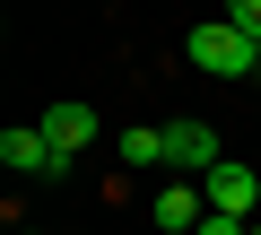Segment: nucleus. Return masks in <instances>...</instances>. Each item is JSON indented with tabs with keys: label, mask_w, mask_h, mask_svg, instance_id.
Listing matches in <instances>:
<instances>
[{
	"label": "nucleus",
	"mask_w": 261,
	"mask_h": 235,
	"mask_svg": "<svg viewBox=\"0 0 261 235\" xmlns=\"http://www.w3.org/2000/svg\"><path fill=\"white\" fill-rule=\"evenodd\" d=\"M18 235H35V226H18Z\"/></svg>",
	"instance_id": "9b49d317"
},
{
	"label": "nucleus",
	"mask_w": 261,
	"mask_h": 235,
	"mask_svg": "<svg viewBox=\"0 0 261 235\" xmlns=\"http://www.w3.org/2000/svg\"><path fill=\"white\" fill-rule=\"evenodd\" d=\"M166 166L174 174H209V166H226V148H218L209 122H166Z\"/></svg>",
	"instance_id": "7ed1b4c3"
},
{
	"label": "nucleus",
	"mask_w": 261,
	"mask_h": 235,
	"mask_svg": "<svg viewBox=\"0 0 261 235\" xmlns=\"http://www.w3.org/2000/svg\"><path fill=\"white\" fill-rule=\"evenodd\" d=\"M148 166H166V131L157 122H140V131L113 140V174H148Z\"/></svg>",
	"instance_id": "423d86ee"
},
{
	"label": "nucleus",
	"mask_w": 261,
	"mask_h": 235,
	"mask_svg": "<svg viewBox=\"0 0 261 235\" xmlns=\"http://www.w3.org/2000/svg\"><path fill=\"white\" fill-rule=\"evenodd\" d=\"M200 218H209V192H200V183H166V192H157V226H174V235H192Z\"/></svg>",
	"instance_id": "0eeeda50"
},
{
	"label": "nucleus",
	"mask_w": 261,
	"mask_h": 235,
	"mask_svg": "<svg viewBox=\"0 0 261 235\" xmlns=\"http://www.w3.org/2000/svg\"><path fill=\"white\" fill-rule=\"evenodd\" d=\"M35 131H44V140H53V157L70 166V157H79V148L96 140V105H79V96H61V105L44 113V122H35Z\"/></svg>",
	"instance_id": "20e7f679"
},
{
	"label": "nucleus",
	"mask_w": 261,
	"mask_h": 235,
	"mask_svg": "<svg viewBox=\"0 0 261 235\" xmlns=\"http://www.w3.org/2000/svg\"><path fill=\"white\" fill-rule=\"evenodd\" d=\"M226 27H244V35L261 44V0H226Z\"/></svg>",
	"instance_id": "6e6552de"
},
{
	"label": "nucleus",
	"mask_w": 261,
	"mask_h": 235,
	"mask_svg": "<svg viewBox=\"0 0 261 235\" xmlns=\"http://www.w3.org/2000/svg\"><path fill=\"white\" fill-rule=\"evenodd\" d=\"M192 235H252V218H226V209H209V218H200Z\"/></svg>",
	"instance_id": "1a4fd4ad"
},
{
	"label": "nucleus",
	"mask_w": 261,
	"mask_h": 235,
	"mask_svg": "<svg viewBox=\"0 0 261 235\" xmlns=\"http://www.w3.org/2000/svg\"><path fill=\"white\" fill-rule=\"evenodd\" d=\"M0 166H9V174H70L44 131H0Z\"/></svg>",
	"instance_id": "39448f33"
},
{
	"label": "nucleus",
	"mask_w": 261,
	"mask_h": 235,
	"mask_svg": "<svg viewBox=\"0 0 261 235\" xmlns=\"http://www.w3.org/2000/svg\"><path fill=\"white\" fill-rule=\"evenodd\" d=\"M200 192H209V209H226V218H252V209H261V174H252L244 157L209 166V174H200Z\"/></svg>",
	"instance_id": "f03ea898"
},
{
	"label": "nucleus",
	"mask_w": 261,
	"mask_h": 235,
	"mask_svg": "<svg viewBox=\"0 0 261 235\" xmlns=\"http://www.w3.org/2000/svg\"><path fill=\"white\" fill-rule=\"evenodd\" d=\"M183 53H192V70H209V79H261V44H252L244 27H226V18L192 27Z\"/></svg>",
	"instance_id": "f257e3e1"
},
{
	"label": "nucleus",
	"mask_w": 261,
	"mask_h": 235,
	"mask_svg": "<svg viewBox=\"0 0 261 235\" xmlns=\"http://www.w3.org/2000/svg\"><path fill=\"white\" fill-rule=\"evenodd\" d=\"M252 235H261V218H252Z\"/></svg>",
	"instance_id": "9d476101"
}]
</instances>
